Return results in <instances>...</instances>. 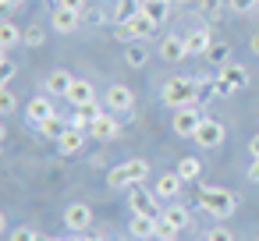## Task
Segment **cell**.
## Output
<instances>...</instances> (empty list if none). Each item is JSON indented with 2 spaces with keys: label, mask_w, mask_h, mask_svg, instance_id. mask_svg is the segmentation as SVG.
<instances>
[{
  "label": "cell",
  "mask_w": 259,
  "mask_h": 241,
  "mask_svg": "<svg viewBox=\"0 0 259 241\" xmlns=\"http://www.w3.org/2000/svg\"><path fill=\"white\" fill-rule=\"evenodd\" d=\"M178 174H181V181L188 184V181H195V177L202 174V163H199L195 156H181V160H178Z\"/></svg>",
  "instance_id": "cell-26"
},
{
  "label": "cell",
  "mask_w": 259,
  "mask_h": 241,
  "mask_svg": "<svg viewBox=\"0 0 259 241\" xmlns=\"http://www.w3.org/2000/svg\"><path fill=\"white\" fill-rule=\"evenodd\" d=\"M149 241H156V237H149Z\"/></svg>",
  "instance_id": "cell-49"
},
{
  "label": "cell",
  "mask_w": 259,
  "mask_h": 241,
  "mask_svg": "<svg viewBox=\"0 0 259 241\" xmlns=\"http://www.w3.org/2000/svg\"><path fill=\"white\" fill-rule=\"evenodd\" d=\"M220 75H224V78H227V82H231L234 89H241V85L248 82V71H245L241 64H231V61H227V64L220 68Z\"/></svg>",
  "instance_id": "cell-28"
},
{
  "label": "cell",
  "mask_w": 259,
  "mask_h": 241,
  "mask_svg": "<svg viewBox=\"0 0 259 241\" xmlns=\"http://www.w3.org/2000/svg\"><path fill=\"white\" fill-rule=\"evenodd\" d=\"M64 227H68L71 234H85V230L93 227V209H89L85 202H68V206H64Z\"/></svg>",
  "instance_id": "cell-7"
},
{
  "label": "cell",
  "mask_w": 259,
  "mask_h": 241,
  "mask_svg": "<svg viewBox=\"0 0 259 241\" xmlns=\"http://www.w3.org/2000/svg\"><path fill=\"white\" fill-rule=\"evenodd\" d=\"M50 4H61V0H50Z\"/></svg>",
  "instance_id": "cell-47"
},
{
  "label": "cell",
  "mask_w": 259,
  "mask_h": 241,
  "mask_svg": "<svg viewBox=\"0 0 259 241\" xmlns=\"http://www.w3.org/2000/svg\"><path fill=\"white\" fill-rule=\"evenodd\" d=\"M0 4H4L8 11H15V8H22V4H25V0H0Z\"/></svg>",
  "instance_id": "cell-42"
},
{
  "label": "cell",
  "mask_w": 259,
  "mask_h": 241,
  "mask_svg": "<svg viewBox=\"0 0 259 241\" xmlns=\"http://www.w3.org/2000/svg\"><path fill=\"white\" fill-rule=\"evenodd\" d=\"M181 4H185V0H181Z\"/></svg>",
  "instance_id": "cell-50"
},
{
  "label": "cell",
  "mask_w": 259,
  "mask_h": 241,
  "mask_svg": "<svg viewBox=\"0 0 259 241\" xmlns=\"http://www.w3.org/2000/svg\"><path fill=\"white\" fill-rule=\"evenodd\" d=\"M248 153H252V160H259V135L248 138Z\"/></svg>",
  "instance_id": "cell-40"
},
{
  "label": "cell",
  "mask_w": 259,
  "mask_h": 241,
  "mask_svg": "<svg viewBox=\"0 0 259 241\" xmlns=\"http://www.w3.org/2000/svg\"><path fill=\"white\" fill-rule=\"evenodd\" d=\"M128 206H132V213H142V216H160V213H163L156 191H146L142 184H135V188L128 191Z\"/></svg>",
  "instance_id": "cell-6"
},
{
  "label": "cell",
  "mask_w": 259,
  "mask_h": 241,
  "mask_svg": "<svg viewBox=\"0 0 259 241\" xmlns=\"http://www.w3.org/2000/svg\"><path fill=\"white\" fill-rule=\"evenodd\" d=\"M252 54H259V36H252Z\"/></svg>",
  "instance_id": "cell-44"
},
{
  "label": "cell",
  "mask_w": 259,
  "mask_h": 241,
  "mask_svg": "<svg viewBox=\"0 0 259 241\" xmlns=\"http://www.w3.org/2000/svg\"><path fill=\"white\" fill-rule=\"evenodd\" d=\"M43 241H61V237H43Z\"/></svg>",
  "instance_id": "cell-46"
},
{
  "label": "cell",
  "mask_w": 259,
  "mask_h": 241,
  "mask_svg": "<svg viewBox=\"0 0 259 241\" xmlns=\"http://www.w3.org/2000/svg\"><path fill=\"white\" fill-rule=\"evenodd\" d=\"M227 8L238 15H248V11H259V0H227Z\"/></svg>",
  "instance_id": "cell-33"
},
{
  "label": "cell",
  "mask_w": 259,
  "mask_h": 241,
  "mask_svg": "<svg viewBox=\"0 0 259 241\" xmlns=\"http://www.w3.org/2000/svg\"><path fill=\"white\" fill-rule=\"evenodd\" d=\"M167 4H174V0H167Z\"/></svg>",
  "instance_id": "cell-48"
},
{
  "label": "cell",
  "mask_w": 259,
  "mask_h": 241,
  "mask_svg": "<svg viewBox=\"0 0 259 241\" xmlns=\"http://www.w3.org/2000/svg\"><path fill=\"white\" fill-rule=\"evenodd\" d=\"M61 8H68V11H85V0H61Z\"/></svg>",
  "instance_id": "cell-39"
},
{
  "label": "cell",
  "mask_w": 259,
  "mask_h": 241,
  "mask_svg": "<svg viewBox=\"0 0 259 241\" xmlns=\"http://www.w3.org/2000/svg\"><path fill=\"white\" fill-rule=\"evenodd\" d=\"M0 78H4V82H0V89H8L11 85V78H15V64H11V57L4 54V61H0Z\"/></svg>",
  "instance_id": "cell-34"
},
{
  "label": "cell",
  "mask_w": 259,
  "mask_h": 241,
  "mask_svg": "<svg viewBox=\"0 0 259 241\" xmlns=\"http://www.w3.org/2000/svg\"><path fill=\"white\" fill-rule=\"evenodd\" d=\"M209 46H213L209 29H195V32L185 36V50H188V57H195V54H209Z\"/></svg>",
  "instance_id": "cell-17"
},
{
  "label": "cell",
  "mask_w": 259,
  "mask_h": 241,
  "mask_svg": "<svg viewBox=\"0 0 259 241\" xmlns=\"http://www.w3.org/2000/svg\"><path fill=\"white\" fill-rule=\"evenodd\" d=\"M139 11H142V0H117V8H114V25L132 22Z\"/></svg>",
  "instance_id": "cell-24"
},
{
  "label": "cell",
  "mask_w": 259,
  "mask_h": 241,
  "mask_svg": "<svg viewBox=\"0 0 259 241\" xmlns=\"http://www.w3.org/2000/svg\"><path fill=\"white\" fill-rule=\"evenodd\" d=\"M199 89H202V85H199L195 78H188V75H174V78H167V82H163L160 100H163V107L181 110V107L199 103Z\"/></svg>",
  "instance_id": "cell-1"
},
{
  "label": "cell",
  "mask_w": 259,
  "mask_h": 241,
  "mask_svg": "<svg viewBox=\"0 0 259 241\" xmlns=\"http://www.w3.org/2000/svg\"><path fill=\"white\" fill-rule=\"evenodd\" d=\"M174 234H178V227H170L163 216H156V241H174Z\"/></svg>",
  "instance_id": "cell-32"
},
{
  "label": "cell",
  "mask_w": 259,
  "mask_h": 241,
  "mask_svg": "<svg viewBox=\"0 0 259 241\" xmlns=\"http://www.w3.org/2000/svg\"><path fill=\"white\" fill-rule=\"evenodd\" d=\"M54 117V103L47 100V96H32L29 103H25V121H32L36 128L43 124V121H50Z\"/></svg>",
  "instance_id": "cell-11"
},
{
  "label": "cell",
  "mask_w": 259,
  "mask_h": 241,
  "mask_svg": "<svg viewBox=\"0 0 259 241\" xmlns=\"http://www.w3.org/2000/svg\"><path fill=\"white\" fill-rule=\"evenodd\" d=\"M128 29H132V36H135V39H139V43H142V39H149V36H153V32H156V29H160V25H156V22H153V18H146V15H142V11H139V15H135V18H132V22H128Z\"/></svg>",
  "instance_id": "cell-20"
},
{
  "label": "cell",
  "mask_w": 259,
  "mask_h": 241,
  "mask_svg": "<svg viewBox=\"0 0 259 241\" xmlns=\"http://www.w3.org/2000/svg\"><path fill=\"white\" fill-rule=\"evenodd\" d=\"M206 241H234V234H231V230H224V227H213V230L206 234Z\"/></svg>",
  "instance_id": "cell-38"
},
{
  "label": "cell",
  "mask_w": 259,
  "mask_h": 241,
  "mask_svg": "<svg viewBox=\"0 0 259 241\" xmlns=\"http://www.w3.org/2000/svg\"><path fill=\"white\" fill-rule=\"evenodd\" d=\"M22 43H25V46H43V43H47V32H43V25H29Z\"/></svg>",
  "instance_id": "cell-30"
},
{
  "label": "cell",
  "mask_w": 259,
  "mask_h": 241,
  "mask_svg": "<svg viewBox=\"0 0 259 241\" xmlns=\"http://www.w3.org/2000/svg\"><path fill=\"white\" fill-rule=\"evenodd\" d=\"M85 237H89V234H68L64 241H85Z\"/></svg>",
  "instance_id": "cell-43"
},
{
  "label": "cell",
  "mask_w": 259,
  "mask_h": 241,
  "mask_svg": "<svg viewBox=\"0 0 259 241\" xmlns=\"http://www.w3.org/2000/svg\"><path fill=\"white\" fill-rule=\"evenodd\" d=\"M248 181H255V184H259V160H252V163H248Z\"/></svg>",
  "instance_id": "cell-41"
},
{
  "label": "cell",
  "mask_w": 259,
  "mask_h": 241,
  "mask_svg": "<svg viewBox=\"0 0 259 241\" xmlns=\"http://www.w3.org/2000/svg\"><path fill=\"white\" fill-rule=\"evenodd\" d=\"M124 61H128V68H146L149 54H146L142 43H128V46H124Z\"/></svg>",
  "instance_id": "cell-27"
},
{
  "label": "cell",
  "mask_w": 259,
  "mask_h": 241,
  "mask_svg": "<svg viewBox=\"0 0 259 241\" xmlns=\"http://www.w3.org/2000/svg\"><path fill=\"white\" fill-rule=\"evenodd\" d=\"M15 110H18V100H15L11 85H8V89H0V114H4V121L15 117Z\"/></svg>",
  "instance_id": "cell-29"
},
{
  "label": "cell",
  "mask_w": 259,
  "mask_h": 241,
  "mask_svg": "<svg viewBox=\"0 0 259 241\" xmlns=\"http://www.w3.org/2000/svg\"><path fill=\"white\" fill-rule=\"evenodd\" d=\"M85 149V131H78V128H68L61 138H57V153L61 156H75V153H82Z\"/></svg>",
  "instance_id": "cell-14"
},
{
  "label": "cell",
  "mask_w": 259,
  "mask_h": 241,
  "mask_svg": "<svg viewBox=\"0 0 259 241\" xmlns=\"http://www.w3.org/2000/svg\"><path fill=\"white\" fill-rule=\"evenodd\" d=\"M181 188H185V181H181V174H178V170L160 174V177H156V184H153V191H156V199H160V202H178V199H181Z\"/></svg>",
  "instance_id": "cell-9"
},
{
  "label": "cell",
  "mask_w": 259,
  "mask_h": 241,
  "mask_svg": "<svg viewBox=\"0 0 259 241\" xmlns=\"http://www.w3.org/2000/svg\"><path fill=\"white\" fill-rule=\"evenodd\" d=\"M135 107V92L124 85V82H114L110 89H107V110L110 114H128Z\"/></svg>",
  "instance_id": "cell-8"
},
{
  "label": "cell",
  "mask_w": 259,
  "mask_h": 241,
  "mask_svg": "<svg viewBox=\"0 0 259 241\" xmlns=\"http://www.w3.org/2000/svg\"><path fill=\"white\" fill-rule=\"evenodd\" d=\"M142 15L153 18L156 25H163L167 15H170V4H167V0H142Z\"/></svg>",
  "instance_id": "cell-22"
},
{
  "label": "cell",
  "mask_w": 259,
  "mask_h": 241,
  "mask_svg": "<svg viewBox=\"0 0 259 241\" xmlns=\"http://www.w3.org/2000/svg\"><path fill=\"white\" fill-rule=\"evenodd\" d=\"M85 241H103V237H100V234H89V237H85Z\"/></svg>",
  "instance_id": "cell-45"
},
{
  "label": "cell",
  "mask_w": 259,
  "mask_h": 241,
  "mask_svg": "<svg viewBox=\"0 0 259 241\" xmlns=\"http://www.w3.org/2000/svg\"><path fill=\"white\" fill-rule=\"evenodd\" d=\"M117 131H121V124H117L110 114H100V117L89 124V135H93L96 142H110V138H117Z\"/></svg>",
  "instance_id": "cell-13"
},
{
  "label": "cell",
  "mask_w": 259,
  "mask_h": 241,
  "mask_svg": "<svg viewBox=\"0 0 259 241\" xmlns=\"http://www.w3.org/2000/svg\"><path fill=\"white\" fill-rule=\"evenodd\" d=\"M146 177H149V163L139 156V160H124V163L110 167L107 184H110V188H135V184H142Z\"/></svg>",
  "instance_id": "cell-3"
},
{
  "label": "cell",
  "mask_w": 259,
  "mask_h": 241,
  "mask_svg": "<svg viewBox=\"0 0 259 241\" xmlns=\"http://www.w3.org/2000/svg\"><path fill=\"white\" fill-rule=\"evenodd\" d=\"M71 85H75V78H71L68 71H61V68L47 75V89H50L54 96H68V92H71Z\"/></svg>",
  "instance_id": "cell-19"
},
{
  "label": "cell",
  "mask_w": 259,
  "mask_h": 241,
  "mask_svg": "<svg viewBox=\"0 0 259 241\" xmlns=\"http://www.w3.org/2000/svg\"><path fill=\"white\" fill-rule=\"evenodd\" d=\"M22 39H25V32H22L15 22H4V25H0V50H4V54H8L15 43H22Z\"/></svg>",
  "instance_id": "cell-23"
},
{
  "label": "cell",
  "mask_w": 259,
  "mask_h": 241,
  "mask_svg": "<svg viewBox=\"0 0 259 241\" xmlns=\"http://www.w3.org/2000/svg\"><path fill=\"white\" fill-rule=\"evenodd\" d=\"M199 124H202L199 103H192V107H181V110H174V117H170V128H174V135H181V138H195Z\"/></svg>",
  "instance_id": "cell-4"
},
{
  "label": "cell",
  "mask_w": 259,
  "mask_h": 241,
  "mask_svg": "<svg viewBox=\"0 0 259 241\" xmlns=\"http://www.w3.org/2000/svg\"><path fill=\"white\" fill-rule=\"evenodd\" d=\"M50 25H54V32H61V36H71V32H78V25H82V15H78V11H68V8H61V4H54Z\"/></svg>",
  "instance_id": "cell-10"
},
{
  "label": "cell",
  "mask_w": 259,
  "mask_h": 241,
  "mask_svg": "<svg viewBox=\"0 0 259 241\" xmlns=\"http://www.w3.org/2000/svg\"><path fill=\"white\" fill-rule=\"evenodd\" d=\"M128 234H135L139 241H149V237H156V216L132 213V220H128Z\"/></svg>",
  "instance_id": "cell-15"
},
{
  "label": "cell",
  "mask_w": 259,
  "mask_h": 241,
  "mask_svg": "<svg viewBox=\"0 0 259 241\" xmlns=\"http://www.w3.org/2000/svg\"><path fill=\"white\" fill-rule=\"evenodd\" d=\"M100 114H103V107L93 100V103H82V107H75V114H71L68 121H71V128H78V131H89V124H93Z\"/></svg>",
  "instance_id": "cell-12"
},
{
  "label": "cell",
  "mask_w": 259,
  "mask_h": 241,
  "mask_svg": "<svg viewBox=\"0 0 259 241\" xmlns=\"http://www.w3.org/2000/svg\"><path fill=\"white\" fill-rule=\"evenodd\" d=\"M68 128H71V121H64V117H57V114H54L50 121H43V124H39V131H43L47 138H54V142H57V138L68 131Z\"/></svg>",
  "instance_id": "cell-25"
},
{
  "label": "cell",
  "mask_w": 259,
  "mask_h": 241,
  "mask_svg": "<svg viewBox=\"0 0 259 241\" xmlns=\"http://www.w3.org/2000/svg\"><path fill=\"white\" fill-rule=\"evenodd\" d=\"M160 216H163L170 227H178V230H185V227L192 223V213H188V206H181V202H167Z\"/></svg>",
  "instance_id": "cell-18"
},
{
  "label": "cell",
  "mask_w": 259,
  "mask_h": 241,
  "mask_svg": "<svg viewBox=\"0 0 259 241\" xmlns=\"http://www.w3.org/2000/svg\"><path fill=\"white\" fill-rule=\"evenodd\" d=\"M224 138H227V128H224L217 117H202V124H199V131H195V146H199V149H220Z\"/></svg>",
  "instance_id": "cell-5"
},
{
  "label": "cell",
  "mask_w": 259,
  "mask_h": 241,
  "mask_svg": "<svg viewBox=\"0 0 259 241\" xmlns=\"http://www.w3.org/2000/svg\"><path fill=\"white\" fill-rule=\"evenodd\" d=\"M199 206H202L209 216L227 220V216H234L238 199H234V191H227V188H213V184H206V188H199Z\"/></svg>",
  "instance_id": "cell-2"
},
{
  "label": "cell",
  "mask_w": 259,
  "mask_h": 241,
  "mask_svg": "<svg viewBox=\"0 0 259 241\" xmlns=\"http://www.w3.org/2000/svg\"><path fill=\"white\" fill-rule=\"evenodd\" d=\"M234 92H238V89H234L224 75H217V78H213V96H234Z\"/></svg>",
  "instance_id": "cell-35"
},
{
  "label": "cell",
  "mask_w": 259,
  "mask_h": 241,
  "mask_svg": "<svg viewBox=\"0 0 259 241\" xmlns=\"http://www.w3.org/2000/svg\"><path fill=\"white\" fill-rule=\"evenodd\" d=\"M64 100H71L75 107H82V103H93V100H96V89H93L85 78H75V85H71V92H68Z\"/></svg>",
  "instance_id": "cell-21"
},
{
  "label": "cell",
  "mask_w": 259,
  "mask_h": 241,
  "mask_svg": "<svg viewBox=\"0 0 259 241\" xmlns=\"http://www.w3.org/2000/svg\"><path fill=\"white\" fill-rule=\"evenodd\" d=\"M220 4H224V0H195V8H199L202 15H217V11H220Z\"/></svg>",
  "instance_id": "cell-37"
},
{
  "label": "cell",
  "mask_w": 259,
  "mask_h": 241,
  "mask_svg": "<svg viewBox=\"0 0 259 241\" xmlns=\"http://www.w3.org/2000/svg\"><path fill=\"white\" fill-rule=\"evenodd\" d=\"M11 241H43V234H36L32 227H15L11 230Z\"/></svg>",
  "instance_id": "cell-36"
},
{
  "label": "cell",
  "mask_w": 259,
  "mask_h": 241,
  "mask_svg": "<svg viewBox=\"0 0 259 241\" xmlns=\"http://www.w3.org/2000/svg\"><path fill=\"white\" fill-rule=\"evenodd\" d=\"M206 57H209L213 64H220V68H224V64H227V57H231V50H227V43H224V46H220V43H213Z\"/></svg>",
  "instance_id": "cell-31"
},
{
  "label": "cell",
  "mask_w": 259,
  "mask_h": 241,
  "mask_svg": "<svg viewBox=\"0 0 259 241\" xmlns=\"http://www.w3.org/2000/svg\"><path fill=\"white\" fill-rule=\"evenodd\" d=\"M160 57H163L167 64L185 61V57H188V50H185V36H167V39L160 43Z\"/></svg>",
  "instance_id": "cell-16"
}]
</instances>
